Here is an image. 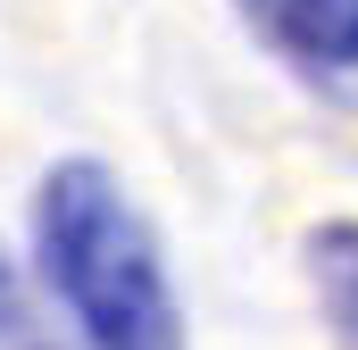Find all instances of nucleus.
I'll return each mask as SVG.
<instances>
[{"label": "nucleus", "instance_id": "obj_3", "mask_svg": "<svg viewBox=\"0 0 358 350\" xmlns=\"http://www.w3.org/2000/svg\"><path fill=\"white\" fill-rule=\"evenodd\" d=\"M308 292H317L325 334L358 350V217H334L308 234Z\"/></svg>", "mask_w": 358, "mask_h": 350}, {"label": "nucleus", "instance_id": "obj_4", "mask_svg": "<svg viewBox=\"0 0 358 350\" xmlns=\"http://www.w3.org/2000/svg\"><path fill=\"white\" fill-rule=\"evenodd\" d=\"M0 350H59L50 334H42L34 300L17 292V275H8V259H0Z\"/></svg>", "mask_w": 358, "mask_h": 350}, {"label": "nucleus", "instance_id": "obj_2", "mask_svg": "<svg viewBox=\"0 0 358 350\" xmlns=\"http://www.w3.org/2000/svg\"><path fill=\"white\" fill-rule=\"evenodd\" d=\"M242 17L308 84H358V0H242Z\"/></svg>", "mask_w": 358, "mask_h": 350}, {"label": "nucleus", "instance_id": "obj_1", "mask_svg": "<svg viewBox=\"0 0 358 350\" xmlns=\"http://www.w3.org/2000/svg\"><path fill=\"white\" fill-rule=\"evenodd\" d=\"M34 251L84 350H183V309L142 209L100 159H67L34 192Z\"/></svg>", "mask_w": 358, "mask_h": 350}]
</instances>
